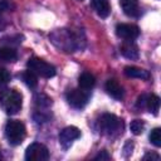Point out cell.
Wrapping results in <instances>:
<instances>
[{"label": "cell", "instance_id": "6da1fadb", "mask_svg": "<svg viewBox=\"0 0 161 161\" xmlns=\"http://www.w3.org/2000/svg\"><path fill=\"white\" fill-rule=\"evenodd\" d=\"M52 43L63 52L70 53L82 48V42H84L80 34L70 29H57L50 34Z\"/></svg>", "mask_w": 161, "mask_h": 161}, {"label": "cell", "instance_id": "484cf974", "mask_svg": "<svg viewBox=\"0 0 161 161\" xmlns=\"http://www.w3.org/2000/svg\"><path fill=\"white\" fill-rule=\"evenodd\" d=\"M10 8V4L8 0H0V13H4Z\"/></svg>", "mask_w": 161, "mask_h": 161}, {"label": "cell", "instance_id": "44dd1931", "mask_svg": "<svg viewBox=\"0 0 161 161\" xmlns=\"http://www.w3.org/2000/svg\"><path fill=\"white\" fill-rule=\"evenodd\" d=\"M150 141L156 146V147H160L161 146V130L158 127L153 128L150 133Z\"/></svg>", "mask_w": 161, "mask_h": 161}, {"label": "cell", "instance_id": "9c48e42d", "mask_svg": "<svg viewBox=\"0 0 161 161\" xmlns=\"http://www.w3.org/2000/svg\"><path fill=\"white\" fill-rule=\"evenodd\" d=\"M80 137V131L79 128L74 127V126H69L65 127L60 131L59 133V143L63 146V148H69L72 146V143Z\"/></svg>", "mask_w": 161, "mask_h": 161}, {"label": "cell", "instance_id": "3957f363", "mask_svg": "<svg viewBox=\"0 0 161 161\" xmlns=\"http://www.w3.org/2000/svg\"><path fill=\"white\" fill-rule=\"evenodd\" d=\"M98 128L102 133L107 136H114L122 132L123 130V122L117 116L112 113H104L98 119Z\"/></svg>", "mask_w": 161, "mask_h": 161}, {"label": "cell", "instance_id": "52a82bcc", "mask_svg": "<svg viewBox=\"0 0 161 161\" xmlns=\"http://www.w3.org/2000/svg\"><path fill=\"white\" fill-rule=\"evenodd\" d=\"M88 99L89 93L84 89H72L67 93V101L74 108H83L88 103Z\"/></svg>", "mask_w": 161, "mask_h": 161}, {"label": "cell", "instance_id": "ac0fdd59", "mask_svg": "<svg viewBox=\"0 0 161 161\" xmlns=\"http://www.w3.org/2000/svg\"><path fill=\"white\" fill-rule=\"evenodd\" d=\"M21 79L23 82L29 87V88H35L38 86V78H36V74L33 73L31 70H25L21 73Z\"/></svg>", "mask_w": 161, "mask_h": 161}, {"label": "cell", "instance_id": "9a60e30c", "mask_svg": "<svg viewBox=\"0 0 161 161\" xmlns=\"http://www.w3.org/2000/svg\"><path fill=\"white\" fill-rule=\"evenodd\" d=\"M125 74L128 78H138V79H143L147 80L150 78V73L146 69L138 68V67H133V65H128L125 68Z\"/></svg>", "mask_w": 161, "mask_h": 161}, {"label": "cell", "instance_id": "4316f807", "mask_svg": "<svg viewBox=\"0 0 161 161\" xmlns=\"http://www.w3.org/2000/svg\"><path fill=\"white\" fill-rule=\"evenodd\" d=\"M158 158H160V156H158L157 153H153V152L146 153V155L143 156V160H158Z\"/></svg>", "mask_w": 161, "mask_h": 161}, {"label": "cell", "instance_id": "e0dca14e", "mask_svg": "<svg viewBox=\"0 0 161 161\" xmlns=\"http://www.w3.org/2000/svg\"><path fill=\"white\" fill-rule=\"evenodd\" d=\"M18 59V53L14 48L3 47L0 48V60L1 62H15Z\"/></svg>", "mask_w": 161, "mask_h": 161}, {"label": "cell", "instance_id": "83f0119b", "mask_svg": "<svg viewBox=\"0 0 161 161\" xmlns=\"http://www.w3.org/2000/svg\"><path fill=\"white\" fill-rule=\"evenodd\" d=\"M1 157H3V155H1V151H0V160H1Z\"/></svg>", "mask_w": 161, "mask_h": 161}, {"label": "cell", "instance_id": "277c9868", "mask_svg": "<svg viewBox=\"0 0 161 161\" xmlns=\"http://www.w3.org/2000/svg\"><path fill=\"white\" fill-rule=\"evenodd\" d=\"M26 135V130L23 122L18 119H10L5 125V136L10 145L18 146L20 145Z\"/></svg>", "mask_w": 161, "mask_h": 161}, {"label": "cell", "instance_id": "8fae6325", "mask_svg": "<svg viewBox=\"0 0 161 161\" xmlns=\"http://www.w3.org/2000/svg\"><path fill=\"white\" fill-rule=\"evenodd\" d=\"M104 88H106V92L113 97L114 99H122L123 96H125V91H123V87L118 83L117 79H108L104 84Z\"/></svg>", "mask_w": 161, "mask_h": 161}, {"label": "cell", "instance_id": "5b68a950", "mask_svg": "<svg viewBox=\"0 0 161 161\" xmlns=\"http://www.w3.org/2000/svg\"><path fill=\"white\" fill-rule=\"evenodd\" d=\"M26 67L29 70H31L33 73H35L36 75L44 77V78H52L55 75V68L54 65L47 63L45 60L40 59V58H30L26 63Z\"/></svg>", "mask_w": 161, "mask_h": 161}, {"label": "cell", "instance_id": "30bf717a", "mask_svg": "<svg viewBox=\"0 0 161 161\" xmlns=\"http://www.w3.org/2000/svg\"><path fill=\"white\" fill-rule=\"evenodd\" d=\"M116 34L117 36L125 39V40H133L140 35L138 26L133 24H118L116 26Z\"/></svg>", "mask_w": 161, "mask_h": 161}, {"label": "cell", "instance_id": "8992f818", "mask_svg": "<svg viewBox=\"0 0 161 161\" xmlns=\"http://www.w3.org/2000/svg\"><path fill=\"white\" fill-rule=\"evenodd\" d=\"M49 158V150L45 145L34 142L25 151V160L28 161H47Z\"/></svg>", "mask_w": 161, "mask_h": 161}, {"label": "cell", "instance_id": "7c38bea8", "mask_svg": "<svg viewBox=\"0 0 161 161\" xmlns=\"http://www.w3.org/2000/svg\"><path fill=\"white\" fill-rule=\"evenodd\" d=\"M119 52H121V54H122L125 58L131 59V60L138 59V55H140L138 47H137L132 40H126V42L119 47Z\"/></svg>", "mask_w": 161, "mask_h": 161}, {"label": "cell", "instance_id": "d6986e66", "mask_svg": "<svg viewBox=\"0 0 161 161\" xmlns=\"http://www.w3.org/2000/svg\"><path fill=\"white\" fill-rule=\"evenodd\" d=\"M34 102L39 108H48L52 106V98L48 97L45 93H38L34 97Z\"/></svg>", "mask_w": 161, "mask_h": 161}, {"label": "cell", "instance_id": "cb8c5ba5", "mask_svg": "<svg viewBox=\"0 0 161 161\" xmlns=\"http://www.w3.org/2000/svg\"><path fill=\"white\" fill-rule=\"evenodd\" d=\"M132 150H133V143L131 141H127L126 145L123 146V151H125V156H128L130 153H132Z\"/></svg>", "mask_w": 161, "mask_h": 161}, {"label": "cell", "instance_id": "603a6c76", "mask_svg": "<svg viewBox=\"0 0 161 161\" xmlns=\"http://www.w3.org/2000/svg\"><path fill=\"white\" fill-rule=\"evenodd\" d=\"M10 78H11L10 73H9L5 68H0V86L6 84V83L10 80Z\"/></svg>", "mask_w": 161, "mask_h": 161}, {"label": "cell", "instance_id": "4fadbf2b", "mask_svg": "<svg viewBox=\"0 0 161 161\" xmlns=\"http://www.w3.org/2000/svg\"><path fill=\"white\" fill-rule=\"evenodd\" d=\"M119 5L123 13L128 16H137L140 13L138 0H119Z\"/></svg>", "mask_w": 161, "mask_h": 161}, {"label": "cell", "instance_id": "7402d4cb", "mask_svg": "<svg viewBox=\"0 0 161 161\" xmlns=\"http://www.w3.org/2000/svg\"><path fill=\"white\" fill-rule=\"evenodd\" d=\"M33 117H34L36 123H44V122H47L49 119V114H44L43 111H36Z\"/></svg>", "mask_w": 161, "mask_h": 161}, {"label": "cell", "instance_id": "7a4b0ae2", "mask_svg": "<svg viewBox=\"0 0 161 161\" xmlns=\"http://www.w3.org/2000/svg\"><path fill=\"white\" fill-rule=\"evenodd\" d=\"M23 97L15 89H4L0 92V107L8 114H16L21 109Z\"/></svg>", "mask_w": 161, "mask_h": 161}, {"label": "cell", "instance_id": "5bb4252c", "mask_svg": "<svg viewBox=\"0 0 161 161\" xmlns=\"http://www.w3.org/2000/svg\"><path fill=\"white\" fill-rule=\"evenodd\" d=\"M92 8L101 18H107L111 14V5L108 0H92Z\"/></svg>", "mask_w": 161, "mask_h": 161}, {"label": "cell", "instance_id": "ffe728a7", "mask_svg": "<svg viewBox=\"0 0 161 161\" xmlns=\"http://www.w3.org/2000/svg\"><path fill=\"white\" fill-rule=\"evenodd\" d=\"M130 128L133 135H141L145 130V122L142 119H133L130 125Z\"/></svg>", "mask_w": 161, "mask_h": 161}, {"label": "cell", "instance_id": "d4e9b609", "mask_svg": "<svg viewBox=\"0 0 161 161\" xmlns=\"http://www.w3.org/2000/svg\"><path fill=\"white\" fill-rule=\"evenodd\" d=\"M111 158V156L108 155V152L106 151V150H102L96 157H94V160H109Z\"/></svg>", "mask_w": 161, "mask_h": 161}, {"label": "cell", "instance_id": "2e32d148", "mask_svg": "<svg viewBox=\"0 0 161 161\" xmlns=\"http://www.w3.org/2000/svg\"><path fill=\"white\" fill-rule=\"evenodd\" d=\"M78 84L80 87V89H84V91H89L94 87L96 84V78L93 74L88 73V72H84L79 75L78 78Z\"/></svg>", "mask_w": 161, "mask_h": 161}, {"label": "cell", "instance_id": "ba28073f", "mask_svg": "<svg viewBox=\"0 0 161 161\" xmlns=\"http://www.w3.org/2000/svg\"><path fill=\"white\" fill-rule=\"evenodd\" d=\"M138 108H147L152 114H157L160 109V98L156 94H141L137 98Z\"/></svg>", "mask_w": 161, "mask_h": 161}]
</instances>
